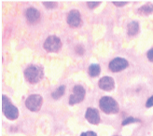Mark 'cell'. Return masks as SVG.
I'll list each match as a JSON object with an SVG mask.
<instances>
[{"instance_id":"obj_7","label":"cell","mask_w":153,"mask_h":136,"mask_svg":"<svg viewBox=\"0 0 153 136\" xmlns=\"http://www.w3.org/2000/svg\"><path fill=\"white\" fill-rule=\"evenodd\" d=\"M128 66V62L123 58H115L109 63V70L112 72H120Z\"/></svg>"},{"instance_id":"obj_1","label":"cell","mask_w":153,"mask_h":136,"mask_svg":"<svg viewBox=\"0 0 153 136\" xmlns=\"http://www.w3.org/2000/svg\"><path fill=\"white\" fill-rule=\"evenodd\" d=\"M25 77L29 83H31V84H36V83L39 82L42 79L43 71L39 66L31 65L25 69Z\"/></svg>"},{"instance_id":"obj_6","label":"cell","mask_w":153,"mask_h":136,"mask_svg":"<svg viewBox=\"0 0 153 136\" xmlns=\"http://www.w3.org/2000/svg\"><path fill=\"white\" fill-rule=\"evenodd\" d=\"M84 97H85V89H84L82 86L76 85L73 89V93L69 98V103L71 105L79 103L83 101Z\"/></svg>"},{"instance_id":"obj_4","label":"cell","mask_w":153,"mask_h":136,"mask_svg":"<svg viewBox=\"0 0 153 136\" xmlns=\"http://www.w3.org/2000/svg\"><path fill=\"white\" fill-rule=\"evenodd\" d=\"M43 47L48 52H57L62 48V42H61L59 37L55 35H51L46 39Z\"/></svg>"},{"instance_id":"obj_23","label":"cell","mask_w":153,"mask_h":136,"mask_svg":"<svg viewBox=\"0 0 153 136\" xmlns=\"http://www.w3.org/2000/svg\"><path fill=\"white\" fill-rule=\"evenodd\" d=\"M76 51L78 52L79 54H83L84 53V49L82 48V46H76Z\"/></svg>"},{"instance_id":"obj_16","label":"cell","mask_w":153,"mask_h":136,"mask_svg":"<svg viewBox=\"0 0 153 136\" xmlns=\"http://www.w3.org/2000/svg\"><path fill=\"white\" fill-rule=\"evenodd\" d=\"M43 5L47 7V9H51V10H52V9H55V7H57V3L56 2H54V1H45V2H43Z\"/></svg>"},{"instance_id":"obj_5","label":"cell","mask_w":153,"mask_h":136,"mask_svg":"<svg viewBox=\"0 0 153 136\" xmlns=\"http://www.w3.org/2000/svg\"><path fill=\"white\" fill-rule=\"evenodd\" d=\"M42 102H43V99H42V97L40 95L32 94V95H30L26 99L25 105H26V107L30 111L37 112L38 110L41 108Z\"/></svg>"},{"instance_id":"obj_17","label":"cell","mask_w":153,"mask_h":136,"mask_svg":"<svg viewBox=\"0 0 153 136\" xmlns=\"http://www.w3.org/2000/svg\"><path fill=\"white\" fill-rule=\"evenodd\" d=\"M98 5H100V1H96V2H94V1H90V2H88L87 3V6H88V7L89 9H94L95 7H97Z\"/></svg>"},{"instance_id":"obj_13","label":"cell","mask_w":153,"mask_h":136,"mask_svg":"<svg viewBox=\"0 0 153 136\" xmlns=\"http://www.w3.org/2000/svg\"><path fill=\"white\" fill-rule=\"evenodd\" d=\"M100 66L98 64H91L90 67H89V75L91 77H97V75L100 74Z\"/></svg>"},{"instance_id":"obj_14","label":"cell","mask_w":153,"mask_h":136,"mask_svg":"<svg viewBox=\"0 0 153 136\" xmlns=\"http://www.w3.org/2000/svg\"><path fill=\"white\" fill-rule=\"evenodd\" d=\"M153 11V6L150 4L145 5L143 7H141L139 9V13L143 14V15H149Z\"/></svg>"},{"instance_id":"obj_21","label":"cell","mask_w":153,"mask_h":136,"mask_svg":"<svg viewBox=\"0 0 153 136\" xmlns=\"http://www.w3.org/2000/svg\"><path fill=\"white\" fill-rule=\"evenodd\" d=\"M152 105H153V96H151L146 103V106L147 107H151Z\"/></svg>"},{"instance_id":"obj_20","label":"cell","mask_w":153,"mask_h":136,"mask_svg":"<svg viewBox=\"0 0 153 136\" xmlns=\"http://www.w3.org/2000/svg\"><path fill=\"white\" fill-rule=\"evenodd\" d=\"M113 4L114 5H116L118 7H122V6H124L127 4L126 1H113Z\"/></svg>"},{"instance_id":"obj_22","label":"cell","mask_w":153,"mask_h":136,"mask_svg":"<svg viewBox=\"0 0 153 136\" xmlns=\"http://www.w3.org/2000/svg\"><path fill=\"white\" fill-rule=\"evenodd\" d=\"M80 136H97L95 132H83L81 133Z\"/></svg>"},{"instance_id":"obj_3","label":"cell","mask_w":153,"mask_h":136,"mask_svg":"<svg viewBox=\"0 0 153 136\" xmlns=\"http://www.w3.org/2000/svg\"><path fill=\"white\" fill-rule=\"evenodd\" d=\"M100 108L105 114H116L119 111V104L113 98L105 96L100 100Z\"/></svg>"},{"instance_id":"obj_8","label":"cell","mask_w":153,"mask_h":136,"mask_svg":"<svg viewBox=\"0 0 153 136\" xmlns=\"http://www.w3.org/2000/svg\"><path fill=\"white\" fill-rule=\"evenodd\" d=\"M67 24L72 28L79 27L81 24L80 13L78 10H71L67 15Z\"/></svg>"},{"instance_id":"obj_18","label":"cell","mask_w":153,"mask_h":136,"mask_svg":"<svg viewBox=\"0 0 153 136\" xmlns=\"http://www.w3.org/2000/svg\"><path fill=\"white\" fill-rule=\"evenodd\" d=\"M136 121H138V120H136L135 118H126L123 122H122V125H127V124H130V123H134V122H136Z\"/></svg>"},{"instance_id":"obj_15","label":"cell","mask_w":153,"mask_h":136,"mask_svg":"<svg viewBox=\"0 0 153 136\" xmlns=\"http://www.w3.org/2000/svg\"><path fill=\"white\" fill-rule=\"evenodd\" d=\"M65 86H61L60 88H58L54 92L52 93V97L54 98V99H59V98H61L64 93H65Z\"/></svg>"},{"instance_id":"obj_2","label":"cell","mask_w":153,"mask_h":136,"mask_svg":"<svg viewBox=\"0 0 153 136\" xmlns=\"http://www.w3.org/2000/svg\"><path fill=\"white\" fill-rule=\"evenodd\" d=\"M2 110L5 117L10 120H14L19 117V111L17 107L14 106L9 98L5 95L2 96Z\"/></svg>"},{"instance_id":"obj_10","label":"cell","mask_w":153,"mask_h":136,"mask_svg":"<svg viewBox=\"0 0 153 136\" xmlns=\"http://www.w3.org/2000/svg\"><path fill=\"white\" fill-rule=\"evenodd\" d=\"M99 88L103 90H106V92H110L114 89L115 82L114 79L110 77H104L100 80H99Z\"/></svg>"},{"instance_id":"obj_12","label":"cell","mask_w":153,"mask_h":136,"mask_svg":"<svg viewBox=\"0 0 153 136\" xmlns=\"http://www.w3.org/2000/svg\"><path fill=\"white\" fill-rule=\"evenodd\" d=\"M128 35H135L137 33L139 32V24L137 21H132L130 22L129 25H128Z\"/></svg>"},{"instance_id":"obj_19","label":"cell","mask_w":153,"mask_h":136,"mask_svg":"<svg viewBox=\"0 0 153 136\" xmlns=\"http://www.w3.org/2000/svg\"><path fill=\"white\" fill-rule=\"evenodd\" d=\"M147 56H148V59L149 60V61L153 63V49H151L149 51H148Z\"/></svg>"},{"instance_id":"obj_11","label":"cell","mask_w":153,"mask_h":136,"mask_svg":"<svg viewBox=\"0 0 153 136\" xmlns=\"http://www.w3.org/2000/svg\"><path fill=\"white\" fill-rule=\"evenodd\" d=\"M85 118L91 124H98L100 121L99 113L94 108H88L85 114Z\"/></svg>"},{"instance_id":"obj_9","label":"cell","mask_w":153,"mask_h":136,"mask_svg":"<svg viewBox=\"0 0 153 136\" xmlns=\"http://www.w3.org/2000/svg\"><path fill=\"white\" fill-rule=\"evenodd\" d=\"M26 20L29 24H35L36 22L39 21L40 20V13L36 9H34V7H29L26 10Z\"/></svg>"}]
</instances>
